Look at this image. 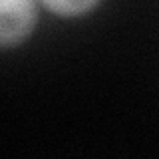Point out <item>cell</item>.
Segmentation results:
<instances>
[{
  "instance_id": "1",
  "label": "cell",
  "mask_w": 159,
  "mask_h": 159,
  "mask_svg": "<svg viewBox=\"0 0 159 159\" xmlns=\"http://www.w3.org/2000/svg\"><path fill=\"white\" fill-rule=\"evenodd\" d=\"M40 0H0V48L20 46L34 34Z\"/></svg>"
},
{
  "instance_id": "2",
  "label": "cell",
  "mask_w": 159,
  "mask_h": 159,
  "mask_svg": "<svg viewBox=\"0 0 159 159\" xmlns=\"http://www.w3.org/2000/svg\"><path fill=\"white\" fill-rule=\"evenodd\" d=\"M40 4L54 16L70 20L93 12L102 0H40Z\"/></svg>"
}]
</instances>
